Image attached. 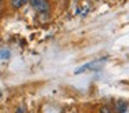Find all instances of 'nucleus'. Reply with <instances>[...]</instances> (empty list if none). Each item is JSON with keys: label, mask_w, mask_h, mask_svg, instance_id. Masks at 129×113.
Masks as SVG:
<instances>
[{"label": "nucleus", "mask_w": 129, "mask_h": 113, "mask_svg": "<svg viewBox=\"0 0 129 113\" xmlns=\"http://www.w3.org/2000/svg\"><path fill=\"white\" fill-rule=\"evenodd\" d=\"M104 65H106V59H96V61H92V62L85 63L83 66L78 68V69L75 70V74L83 73L85 70H99V69H101Z\"/></svg>", "instance_id": "1"}, {"label": "nucleus", "mask_w": 129, "mask_h": 113, "mask_svg": "<svg viewBox=\"0 0 129 113\" xmlns=\"http://www.w3.org/2000/svg\"><path fill=\"white\" fill-rule=\"evenodd\" d=\"M115 109H117L118 113H123V112L126 110V102L118 101V102H117V106H115Z\"/></svg>", "instance_id": "2"}, {"label": "nucleus", "mask_w": 129, "mask_h": 113, "mask_svg": "<svg viewBox=\"0 0 129 113\" xmlns=\"http://www.w3.org/2000/svg\"><path fill=\"white\" fill-rule=\"evenodd\" d=\"M35 10H38L39 13H45V11H47L49 10V2H47V0H45L43 3H40V4L38 6Z\"/></svg>", "instance_id": "3"}, {"label": "nucleus", "mask_w": 129, "mask_h": 113, "mask_svg": "<svg viewBox=\"0 0 129 113\" xmlns=\"http://www.w3.org/2000/svg\"><path fill=\"white\" fill-rule=\"evenodd\" d=\"M25 2H26V0H11V6H13L14 8H20Z\"/></svg>", "instance_id": "4"}, {"label": "nucleus", "mask_w": 129, "mask_h": 113, "mask_svg": "<svg viewBox=\"0 0 129 113\" xmlns=\"http://www.w3.org/2000/svg\"><path fill=\"white\" fill-rule=\"evenodd\" d=\"M10 58V51L9 50H2L0 51V59H7Z\"/></svg>", "instance_id": "5"}, {"label": "nucleus", "mask_w": 129, "mask_h": 113, "mask_svg": "<svg viewBox=\"0 0 129 113\" xmlns=\"http://www.w3.org/2000/svg\"><path fill=\"white\" fill-rule=\"evenodd\" d=\"M29 2H31V6H32V7H34V8H36L38 6H39L40 3H43L45 0H29Z\"/></svg>", "instance_id": "6"}, {"label": "nucleus", "mask_w": 129, "mask_h": 113, "mask_svg": "<svg viewBox=\"0 0 129 113\" xmlns=\"http://www.w3.org/2000/svg\"><path fill=\"white\" fill-rule=\"evenodd\" d=\"M100 113H111V109H110L108 106H103L100 109Z\"/></svg>", "instance_id": "7"}, {"label": "nucleus", "mask_w": 129, "mask_h": 113, "mask_svg": "<svg viewBox=\"0 0 129 113\" xmlns=\"http://www.w3.org/2000/svg\"><path fill=\"white\" fill-rule=\"evenodd\" d=\"M17 113H24V107H18V109H17Z\"/></svg>", "instance_id": "8"}]
</instances>
